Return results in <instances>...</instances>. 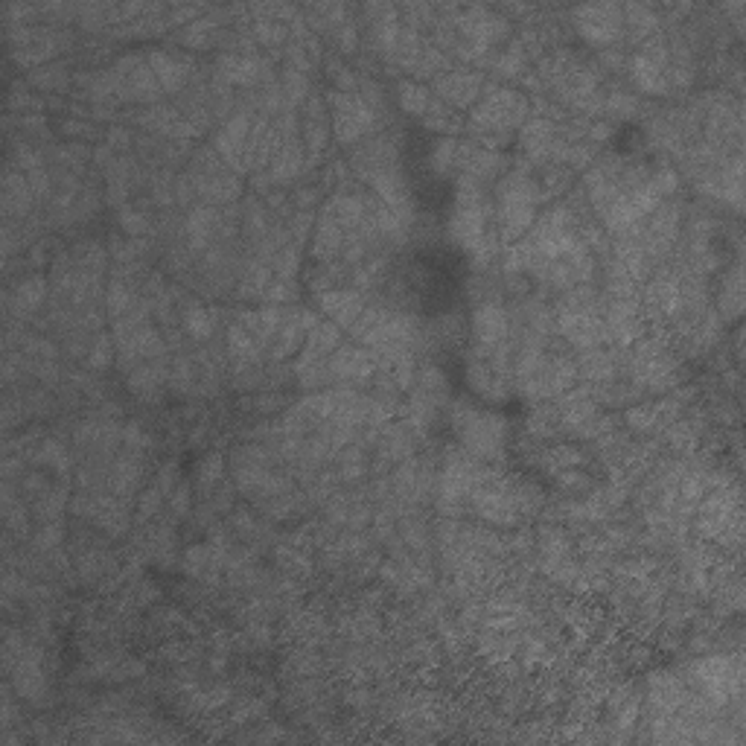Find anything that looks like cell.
I'll list each match as a JSON object with an SVG mask.
<instances>
[{"instance_id":"cell-59","label":"cell","mask_w":746,"mask_h":746,"mask_svg":"<svg viewBox=\"0 0 746 746\" xmlns=\"http://www.w3.org/2000/svg\"><path fill=\"white\" fill-rule=\"evenodd\" d=\"M167 505H170V513L175 516V519L190 516V510H193V493H190V487H187L184 481H178V484H175V490L170 493Z\"/></svg>"},{"instance_id":"cell-45","label":"cell","mask_w":746,"mask_h":746,"mask_svg":"<svg viewBox=\"0 0 746 746\" xmlns=\"http://www.w3.org/2000/svg\"><path fill=\"white\" fill-rule=\"evenodd\" d=\"M636 111H639V97L630 88H621V85H615L610 91L604 88V117L630 120L636 117Z\"/></svg>"},{"instance_id":"cell-36","label":"cell","mask_w":746,"mask_h":746,"mask_svg":"<svg viewBox=\"0 0 746 746\" xmlns=\"http://www.w3.org/2000/svg\"><path fill=\"white\" fill-rule=\"evenodd\" d=\"M592 391V400L598 406H610V408H627L630 403H642L645 394L630 382V379H610V382H598V385H589Z\"/></svg>"},{"instance_id":"cell-31","label":"cell","mask_w":746,"mask_h":746,"mask_svg":"<svg viewBox=\"0 0 746 746\" xmlns=\"http://www.w3.org/2000/svg\"><path fill=\"white\" fill-rule=\"evenodd\" d=\"M27 461L38 467V470H53L59 478H68L73 470V458L70 449L59 438H41L27 449Z\"/></svg>"},{"instance_id":"cell-6","label":"cell","mask_w":746,"mask_h":746,"mask_svg":"<svg viewBox=\"0 0 746 746\" xmlns=\"http://www.w3.org/2000/svg\"><path fill=\"white\" fill-rule=\"evenodd\" d=\"M688 674L697 694H703V700L712 706H723L741 697V656H706L694 662Z\"/></svg>"},{"instance_id":"cell-19","label":"cell","mask_w":746,"mask_h":746,"mask_svg":"<svg viewBox=\"0 0 746 746\" xmlns=\"http://www.w3.org/2000/svg\"><path fill=\"white\" fill-rule=\"evenodd\" d=\"M484 76L478 70H467V68H449L443 70L438 79H432V97H438L441 102H446L449 108L461 111V108H473L481 91H484Z\"/></svg>"},{"instance_id":"cell-40","label":"cell","mask_w":746,"mask_h":746,"mask_svg":"<svg viewBox=\"0 0 746 746\" xmlns=\"http://www.w3.org/2000/svg\"><path fill=\"white\" fill-rule=\"evenodd\" d=\"M27 82L33 88H38V91H44V94H59V91H65L70 82H73V73H70L65 62L56 59V62H47L41 68L30 70Z\"/></svg>"},{"instance_id":"cell-48","label":"cell","mask_w":746,"mask_h":746,"mask_svg":"<svg viewBox=\"0 0 746 746\" xmlns=\"http://www.w3.org/2000/svg\"><path fill=\"white\" fill-rule=\"evenodd\" d=\"M117 225L123 228V234L132 239H152L155 234V222L146 210H135V207H120L117 210Z\"/></svg>"},{"instance_id":"cell-58","label":"cell","mask_w":746,"mask_h":746,"mask_svg":"<svg viewBox=\"0 0 746 746\" xmlns=\"http://www.w3.org/2000/svg\"><path fill=\"white\" fill-rule=\"evenodd\" d=\"M554 478H557V487L563 493H589L592 490V478L583 473L580 467L577 470H563V473H557Z\"/></svg>"},{"instance_id":"cell-41","label":"cell","mask_w":746,"mask_h":746,"mask_svg":"<svg viewBox=\"0 0 746 746\" xmlns=\"http://www.w3.org/2000/svg\"><path fill=\"white\" fill-rule=\"evenodd\" d=\"M394 94H397V105L411 117H423L432 105V91L417 79H400Z\"/></svg>"},{"instance_id":"cell-37","label":"cell","mask_w":746,"mask_h":746,"mask_svg":"<svg viewBox=\"0 0 746 746\" xmlns=\"http://www.w3.org/2000/svg\"><path fill=\"white\" fill-rule=\"evenodd\" d=\"M272 280H274L272 263H263V260H248L237 280L239 283L237 298L239 301H257V298H263Z\"/></svg>"},{"instance_id":"cell-60","label":"cell","mask_w":746,"mask_h":746,"mask_svg":"<svg viewBox=\"0 0 746 746\" xmlns=\"http://www.w3.org/2000/svg\"><path fill=\"white\" fill-rule=\"evenodd\" d=\"M242 408H251L257 414H274L283 408V397L277 391H266V394H254L248 400H242Z\"/></svg>"},{"instance_id":"cell-55","label":"cell","mask_w":746,"mask_h":746,"mask_svg":"<svg viewBox=\"0 0 746 746\" xmlns=\"http://www.w3.org/2000/svg\"><path fill=\"white\" fill-rule=\"evenodd\" d=\"M62 537H65V522H38L33 534V545L35 551H53L62 545Z\"/></svg>"},{"instance_id":"cell-30","label":"cell","mask_w":746,"mask_h":746,"mask_svg":"<svg viewBox=\"0 0 746 746\" xmlns=\"http://www.w3.org/2000/svg\"><path fill=\"white\" fill-rule=\"evenodd\" d=\"M341 347V327L333 321H318L309 336H306L301 353L295 356L298 362H327L336 350Z\"/></svg>"},{"instance_id":"cell-51","label":"cell","mask_w":746,"mask_h":746,"mask_svg":"<svg viewBox=\"0 0 746 746\" xmlns=\"http://www.w3.org/2000/svg\"><path fill=\"white\" fill-rule=\"evenodd\" d=\"M164 502H167V493L158 487V484H149L143 493H140V499H137V513H135V522L137 525H149L161 510H164Z\"/></svg>"},{"instance_id":"cell-20","label":"cell","mask_w":746,"mask_h":746,"mask_svg":"<svg viewBox=\"0 0 746 746\" xmlns=\"http://www.w3.org/2000/svg\"><path fill=\"white\" fill-rule=\"evenodd\" d=\"M330 111L324 94H309L304 102V117H301V140L306 149V167H318L321 158L327 155V140H330Z\"/></svg>"},{"instance_id":"cell-32","label":"cell","mask_w":746,"mask_h":746,"mask_svg":"<svg viewBox=\"0 0 746 746\" xmlns=\"http://www.w3.org/2000/svg\"><path fill=\"white\" fill-rule=\"evenodd\" d=\"M484 65L493 70L499 79H522L525 70H528V53H525L519 38H510L505 47H496L484 59Z\"/></svg>"},{"instance_id":"cell-15","label":"cell","mask_w":746,"mask_h":746,"mask_svg":"<svg viewBox=\"0 0 746 746\" xmlns=\"http://www.w3.org/2000/svg\"><path fill=\"white\" fill-rule=\"evenodd\" d=\"M251 126H254V111L239 105L231 111V117H225L213 140V149L234 172H245V143L251 135Z\"/></svg>"},{"instance_id":"cell-43","label":"cell","mask_w":746,"mask_h":746,"mask_svg":"<svg viewBox=\"0 0 746 746\" xmlns=\"http://www.w3.org/2000/svg\"><path fill=\"white\" fill-rule=\"evenodd\" d=\"M73 260H76V266L82 269V272H91V274H105V266H108V260H111V254H108V248L102 245V242H94V239H85V242H79V245H73Z\"/></svg>"},{"instance_id":"cell-18","label":"cell","mask_w":746,"mask_h":746,"mask_svg":"<svg viewBox=\"0 0 746 746\" xmlns=\"http://www.w3.org/2000/svg\"><path fill=\"white\" fill-rule=\"evenodd\" d=\"M318 324V315L312 312V309H301V306H295V309H286V318H283V324H280V330H277V336L269 344V350H266V356H269V362H289V359H295L298 353H301V347H304L306 336H309V330Z\"/></svg>"},{"instance_id":"cell-4","label":"cell","mask_w":746,"mask_h":746,"mask_svg":"<svg viewBox=\"0 0 746 746\" xmlns=\"http://www.w3.org/2000/svg\"><path fill=\"white\" fill-rule=\"evenodd\" d=\"M452 432L458 438V446L470 452L473 458L490 464L505 455V438H508V423L502 414L484 411V408L470 406L467 400H458L452 411Z\"/></svg>"},{"instance_id":"cell-8","label":"cell","mask_w":746,"mask_h":746,"mask_svg":"<svg viewBox=\"0 0 746 746\" xmlns=\"http://www.w3.org/2000/svg\"><path fill=\"white\" fill-rule=\"evenodd\" d=\"M327 105H330V117H333V135L339 143L344 146H356L362 143L365 137H371L379 132V123L382 117L365 105V100L356 94H341V91H330L327 97Z\"/></svg>"},{"instance_id":"cell-52","label":"cell","mask_w":746,"mask_h":746,"mask_svg":"<svg viewBox=\"0 0 746 746\" xmlns=\"http://www.w3.org/2000/svg\"><path fill=\"white\" fill-rule=\"evenodd\" d=\"M301 245H295V242H289V245H283L277 254H274L272 260V272L274 277H283V280H295V274L301 269Z\"/></svg>"},{"instance_id":"cell-16","label":"cell","mask_w":746,"mask_h":746,"mask_svg":"<svg viewBox=\"0 0 746 746\" xmlns=\"http://www.w3.org/2000/svg\"><path fill=\"white\" fill-rule=\"evenodd\" d=\"M146 56H149V68L155 73L158 85L164 88V94H181L196 79V59L187 56L184 50L158 47V50H152Z\"/></svg>"},{"instance_id":"cell-47","label":"cell","mask_w":746,"mask_h":746,"mask_svg":"<svg viewBox=\"0 0 746 746\" xmlns=\"http://www.w3.org/2000/svg\"><path fill=\"white\" fill-rule=\"evenodd\" d=\"M277 82H280V88H283V100H286V108H298V105H304L309 100V94H312V88H309V73L304 70H295V68H286L280 76H277Z\"/></svg>"},{"instance_id":"cell-35","label":"cell","mask_w":746,"mask_h":746,"mask_svg":"<svg viewBox=\"0 0 746 746\" xmlns=\"http://www.w3.org/2000/svg\"><path fill=\"white\" fill-rule=\"evenodd\" d=\"M178 324H181V333H184L187 339H213V333H216V309L199 304V301L184 304L181 306V315H178Z\"/></svg>"},{"instance_id":"cell-53","label":"cell","mask_w":746,"mask_h":746,"mask_svg":"<svg viewBox=\"0 0 746 746\" xmlns=\"http://www.w3.org/2000/svg\"><path fill=\"white\" fill-rule=\"evenodd\" d=\"M277 566H280L283 572H289L292 577H304L309 575V569H312V563H309V557L304 554V548H298V545L292 543L277 548Z\"/></svg>"},{"instance_id":"cell-49","label":"cell","mask_w":746,"mask_h":746,"mask_svg":"<svg viewBox=\"0 0 746 746\" xmlns=\"http://www.w3.org/2000/svg\"><path fill=\"white\" fill-rule=\"evenodd\" d=\"M429 164L438 175L458 170V137H438L429 149Z\"/></svg>"},{"instance_id":"cell-22","label":"cell","mask_w":746,"mask_h":746,"mask_svg":"<svg viewBox=\"0 0 746 746\" xmlns=\"http://www.w3.org/2000/svg\"><path fill=\"white\" fill-rule=\"evenodd\" d=\"M315 301H318V309L324 312V318L333 321V324H339L341 330H350L356 324V318L362 315L365 304H368L365 295L359 289H353V286L327 289V292L315 295Z\"/></svg>"},{"instance_id":"cell-9","label":"cell","mask_w":746,"mask_h":746,"mask_svg":"<svg viewBox=\"0 0 746 746\" xmlns=\"http://www.w3.org/2000/svg\"><path fill=\"white\" fill-rule=\"evenodd\" d=\"M467 508L473 510L478 519L490 522V525H499V528H513L522 522V513L516 508V499H513V487H510V478L502 473L487 475L473 493L467 499Z\"/></svg>"},{"instance_id":"cell-25","label":"cell","mask_w":746,"mask_h":746,"mask_svg":"<svg viewBox=\"0 0 746 746\" xmlns=\"http://www.w3.org/2000/svg\"><path fill=\"white\" fill-rule=\"evenodd\" d=\"M3 219L6 222H27L30 216H33L35 199L33 187H30V181H27V175L24 172H18L15 167L12 170H6L3 175Z\"/></svg>"},{"instance_id":"cell-24","label":"cell","mask_w":746,"mask_h":746,"mask_svg":"<svg viewBox=\"0 0 746 746\" xmlns=\"http://www.w3.org/2000/svg\"><path fill=\"white\" fill-rule=\"evenodd\" d=\"M126 385L140 403H161L164 385H170V362L164 359H149L140 362L132 371H126Z\"/></svg>"},{"instance_id":"cell-38","label":"cell","mask_w":746,"mask_h":746,"mask_svg":"<svg viewBox=\"0 0 746 746\" xmlns=\"http://www.w3.org/2000/svg\"><path fill=\"white\" fill-rule=\"evenodd\" d=\"M420 120H423V126H426V129L438 132V137H458L461 132H467V123L458 117V111H455V108H449V105L438 100V97H432L429 111H426Z\"/></svg>"},{"instance_id":"cell-56","label":"cell","mask_w":746,"mask_h":746,"mask_svg":"<svg viewBox=\"0 0 746 746\" xmlns=\"http://www.w3.org/2000/svg\"><path fill=\"white\" fill-rule=\"evenodd\" d=\"M295 298H298V286H295V280H283V277H274L272 283H269V289H266V295H263V301L272 306L292 304Z\"/></svg>"},{"instance_id":"cell-13","label":"cell","mask_w":746,"mask_h":746,"mask_svg":"<svg viewBox=\"0 0 746 746\" xmlns=\"http://www.w3.org/2000/svg\"><path fill=\"white\" fill-rule=\"evenodd\" d=\"M554 333H560L575 350L610 347L601 312H554Z\"/></svg>"},{"instance_id":"cell-5","label":"cell","mask_w":746,"mask_h":746,"mask_svg":"<svg viewBox=\"0 0 746 746\" xmlns=\"http://www.w3.org/2000/svg\"><path fill=\"white\" fill-rule=\"evenodd\" d=\"M577 362L572 353H560V350H545V356L540 359L537 371L531 373L528 379H522L516 385V391L534 403H548L557 400L560 394L572 391L577 385Z\"/></svg>"},{"instance_id":"cell-26","label":"cell","mask_w":746,"mask_h":746,"mask_svg":"<svg viewBox=\"0 0 746 746\" xmlns=\"http://www.w3.org/2000/svg\"><path fill=\"white\" fill-rule=\"evenodd\" d=\"M181 234H184V245L193 254L207 251L219 239V207H213V204H196L187 213V219L181 225Z\"/></svg>"},{"instance_id":"cell-12","label":"cell","mask_w":746,"mask_h":746,"mask_svg":"<svg viewBox=\"0 0 746 746\" xmlns=\"http://www.w3.org/2000/svg\"><path fill=\"white\" fill-rule=\"evenodd\" d=\"M216 76L231 88H260L272 76V62L260 53H222L216 59Z\"/></svg>"},{"instance_id":"cell-10","label":"cell","mask_w":746,"mask_h":746,"mask_svg":"<svg viewBox=\"0 0 746 746\" xmlns=\"http://www.w3.org/2000/svg\"><path fill=\"white\" fill-rule=\"evenodd\" d=\"M569 18H572L575 33L598 50L621 44V38H624V12L618 3H607V0L583 3L569 12Z\"/></svg>"},{"instance_id":"cell-28","label":"cell","mask_w":746,"mask_h":746,"mask_svg":"<svg viewBox=\"0 0 746 746\" xmlns=\"http://www.w3.org/2000/svg\"><path fill=\"white\" fill-rule=\"evenodd\" d=\"M577 362V376L586 385H598V382H610L618 379L621 373V350L615 347H592V350H580Z\"/></svg>"},{"instance_id":"cell-2","label":"cell","mask_w":746,"mask_h":746,"mask_svg":"<svg viewBox=\"0 0 746 746\" xmlns=\"http://www.w3.org/2000/svg\"><path fill=\"white\" fill-rule=\"evenodd\" d=\"M545 204L540 181L531 167L516 164L493 187V216H496V234L502 245H513L525 237Z\"/></svg>"},{"instance_id":"cell-39","label":"cell","mask_w":746,"mask_h":746,"mask_svg":"<svg viewBox=\"0 0 746 746\" xmlns=\"http://www.w3.org/2000/svg\"><path fill=\"white\" fill-rule=\"evenodd\" d=\"M537 458H540V464H543L548 473L557 475L563 473V470H577V467H583L586 452L572 446V443H551V446H545Z\"/></svg>"},{"instance_id":"cell-3","label":"cell","mask_w":746,"mask_h":746,"mask_svg":"<svg viewBox=\"0 0 746 746\" xmlns=\"http://www.w3.org/2000/svg\"><path fill=\"white\" fill-rule=\"evenodd\" d=\"M531 117V100L510 88V85H496L487 82L481 97L473 105V114L467 120V132L470 135H490V137H508L522 129V123Z\"/></svg>"},{"instance_id":"cell-11","label":"cell","mask_w":746,"mask_h":746,"mask_svg":"<svg viewBox=\"0 0 746 746\" xmlns=\"http://www.w3.org/2000/svg\"><path fill=\"white\" fill-rule=\"evenodd\" d=\"M114 76H117V91L120 102H135V105H155L161 102L164 88L158 85L155 73L149 68V56L143 53H123L114 59Z\"/></svg>"},{"instance_id":"cell-57","label":"cell","mask_w":746,"mask_h":746,"mask_svg":"<svg viewBox=\"0 0 746 746\" xmlns=\"http://www.w3.org/2000/svg\"><path fill=\"white\" fill-rule=\"evenodd\" d=\"M59 132L68 137V140H91V137H97V126H94V120H79V117H62L59 120Z\"/></svg>"},{"instance_id":"cell-7","label":"cell","mask_w":746,"mask_h":746,"mask_svg":"<svg viewBox=\"0 0 746 746\" xmlns=\"http://www.w3.org/2000/svg\"><path fill=\"white\" fill-rule=\"evenodd\" d=\"M9 35V50L15 65L24 70H35L47 62H56V56L62 50H68V44L73 41L68 33H62L59 27H15L6 30Z\"/></svg>"},{"instance_id":"cell-27","label":"cell","mask_w":746,"mask_h":746,"mask_svg":"<svg viewBox=\"0 0 746 746\" xmlns=\"http://www.w3.org/2000/svg\"><path fill=\"white\" fill-rule=\"evenodd\" d=\"M47 295H50V277H44L41 272L24 274V277L9 289V312H12L18 321H24V318H30V315H35V312L44 306Z\"/></svg>"},{"instance_id":"cell-63","label":"cell","mask_w":746,"mask_h":746,"mask_svg":"<svg viewBox=\"0 0 746 746\" xmlns=\"http://www.w3.org/2000/svg\"><path fill=\"white\" fill-rule=\"evenodd\" d=\"M123 443H126V449H135V452H143L146 446H149V435L143 432V426L132 420L126 429H123Z\"/></svg>"},{"instance_id":"cell-54","label":"cell","mask_w":746,"mask_h":746,"mask_svg":"<svg viewBox=\"0 0 746 746\" xmlns=\"http://www.w3.org/2000/svg\"><path fill=\"white\" fill-rule=\"evenodd\" d=\"M330 38H333V44H336V50H339L341 56H350V53H356V50H359V41H362V35H359V24L347 15L339 27L330 33Z\"/></svg>"},{"instance_id":"cell-14","label":"cell","mask_w":746,"mask_h":746,"mask_svg":"<svg viewBox=\"0 0 746 746\" xmlns=\"http://www.w3.org/2000/svg\"><path fill=\"white\" fill-rule=\"evenodd\" d=\"M467 382H470V388L478 397L493 400V403H505L508 397H513V373H510L508 365H499L490 356L470 353Z\"/></svg>"},{"instance_id":"cell-44","label":"cell","mask_w":746,"mask_h":746,"mask_svg":"<svg viewBox=\"0 0 746 746\" xmlns=\"http://www.w3.org/2000/svg\"><path fill=\"white\" fill-rule=\"evenodd\" d=\"M65 508H68V490L62 484L44 490L38 499H33V510L38 522H62Z\"/></svg>"},{"instance_id":"cell-33","label":"cell","mask_w":746,"mask_h":746,"mask_svg":"<svg viewBox=\"0 0 746 746\" xmlns=\"http://www.w3.org/2000/svg\"><path fill=\"white\" fill-rule=\"evenodd\" d=\"M717 318L720 321H738L744 312V269L741 263H735L729 272L723 274L720 283V295H717Z\"/></svg>"},{"instance_id":"cell-21","label":"cell","mask_w":746,"mask_h":746,"mask_svg":"<svg viewBox=\"0 0 746 746\" xmlns=\"http://www.w3.org/2000/svg\"><path fill=\"white\" fill-rule=\"evenodd\" d=\"M557 140H560V126H557V123H551V120H545V117H537V114L528 117V120L522 123V129H519V152H522V161H519V164H525V167H531V170L548 164V158H551Z\"/></svg>"},{"instance_id":"cell-42","label":"cell","mask_w":746,"mask_h":746,"mask_svg":"<svg viewBox=\"0 0 746 746\" xmlns=\"http://www.w3.org/2000/svg\"><path fill=\"white\" fill-rule=\"evenodd\" d=\"M700 435H703V417H677L668 429H665V441L671 443L674 452H691L697 449L700 443Z\"/></svg>"},{"instance_id":"cell-23","label":"cell","mask_w":746,"mask_h":746,"mask_svg":"<svg viewBox=\"0 0 746 746\" xmlns=\"http://www.w3.org/2000/svg\"><path fill=\"white\" fill-rule=\"evenodd\" d=\"M347 231L336 219V213L330 210V204H321L318 216H315V228H312V257L315 263H336L341 257Z\"/></svg>"},{"instance_id":"cell-61","label":"cell","mask_w":746,"mask_h":746,"mask_svg":"<svg viewBox=\"0 0 746 746\" xmlns=\"http://www.w3.org/2000/svg\"><path fill=\"white\" fill-rule=\"evenodd\" d=\"M196 199H199V193H196L193 178H190L187 172L178 175V178H175V207H190Z\"/></svg>"},{"instance_id":"cell-34","label":"cell","mask_w":746,"mask_h":746,"mask_svg":"<svg viewBox=\"0 0 746 746\" xmlns=\"http://www.w3.org/2000/svg\"><path fill=\"white\" fill-rule=\"evenodd\" d=\"M225 350L231 356V362H263L266 356V344L257 339L254 333H248L242 324L231 321L228 324V333H225Z\"/></svg>"},{"instance_id":"cell-1","label":"cell","mask_w":746,"mask_h":746,"mask_svg":"<svg viewBox=\"0 0 746 746\" xmlns=\"http://www.w3.org/2000/svg\"><path fill=\"white\" fill-rule=\"evenodd\" d=\"M449 231L458 245H464L473 254L475 266H490L499 254V234H496V216H493V196L487 193V184L461 175Z\"/></svg>"},{"instance_id":"cell-62","label":"cell","mask_w":746,"mask_h":746,"mask_svg":"<svg viewBox=\"0 0 746 746\" xmlns=\"http://www.w3.org/2000/svg\"><path fill=\"white\" fill-rule=\"evenodd\" d=\"M105 146L114 149V152L132 149V129H126V126H111V129L105 132Z\"/></svg>"},{"instance_id":"cell-17","label":"cell","mask_w":746,"mask_h":746,"mask_svg":"<svg viewBox=\"0 0 746 746\" xmlns=\"http://www.w3.org/2000/svg\"><path fill=\"white\" fill-rule=\"evenodd\" d=\"M327 365H330V373H333V382L359 388V385L373 382L379 359H376V353H371L362 344H341L339 350L327 359Z\"/></svg>"},{"instance_id":"cell-29","label":"cell","mask_w":746,"mask_h":746,"mask_svg":"<svg viewBox=\"0 0 746 746\" xmlns=\"http://www.w3.org/2000/svg\"><path fill=\"white\" fill-rule=\"evenodd\" d=\"M621 12H624V38L630 44H642L650 35L662 33L665 21H662V15H659L656 6H650V3H627V6H621Z\"/></svg>"},{"instance_id":"cell-50","label":"cell","mask_w":746,"mask_h":746,"mask_svg":"<svg viewBox=\"0 0 746 746\" xmlns=\"http://www.w3.org/2000/svg\"><path fill=\"white\" fill-rule=\"evenodd\" d=\"M222 475H225V455L222 452H207L202 464H199V470H196V484H199L204 496L213 493V487L222 481Z\"/></svg>"},{"instance_id":"cell-46","label":"cell","mask_w":746,"mask_h":746,"mask_svg":"<svg viewBox=\"0 0 746 746\" xmlns=\"http://www.w3.org/2000/svg\"><path fill=\"white\" fill-rule=\"evenodd\" d=\"M117 362V344H114V336L100 330L94 339H91V347H88V356H85V368L94 373L108 371L111 365Z\"/></svg>"}]
</instances>
